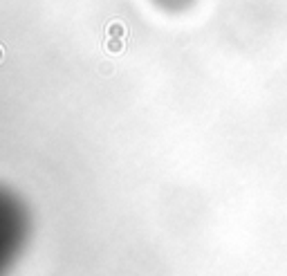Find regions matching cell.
I'll list each match as a JSON object with an SVG mask.
<instances>
[{
	"mask_svg": "<svg viewBox=\"0 0 287 276\" xmlns=\"http://www.w3.org/2000/svg\"><path fill=\"white\" fill-rule=\"evenodd\" d=\"M106 34H108V39H126V34H128V27L122 23V20H112V23H108V27H106Z\"/></svg>",
	"mask_w": 287,
	"mask_h": 276,
	"instance_id": "cell-1",
	"label": "cell"
},
{
	"mask_svg": "<svg viewBox=\"0 0 287 276\" xmlns=\"http://www.w3.org/2000/svg\"><path fill=\"white\" fill-rule=\"evenodd\" d=\"M103 47H106V52H110V54H119V52H123L126 45H123L122 39H108Z\"/></svg>",
	"mask_w": 287,
	"mask_h": 276,
	"instance_id": "cell-2",
	"label": "cell"
},
{
	"mask_svg": "<svg viewBox=\"0 0 287 276\" xmlns=\"http://www.w3.org/2000/svg\"><path fill=\"white\" fill-rule=\"evenodd\" d=\"M2 58H5V47L0 45V63H2Z\"/></svg>",
	"mask_w": 287,
	"mask_h": 276,
	"instance_id": "cell-3",
	"label": "cell"
}]
</instances>
